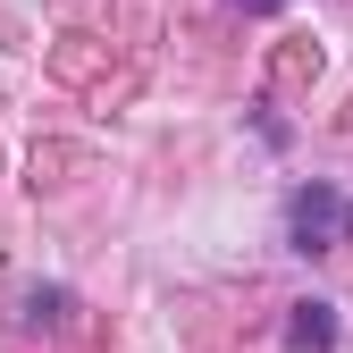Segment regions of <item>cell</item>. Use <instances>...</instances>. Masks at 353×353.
Instances as JSON below:
<instances>
[{
  "label": "cell",
  "mask_w": 353,
  "mask_h": 353,
  "mask_svg": "<svg viewBox=\"0 0 353 353\" xmlns=\"http://www.w3.org/2000/svg\"><path fill=\"white\" fill-rule=\"evenodd\" d=\"M236 9H278V0H236Z\"/></svg>",
  "instance_id": "obj_3"
},
{
  "label": "cell",
  "mask_w": 353,
  "mask_h": 353,
  "mask_svg": "<svg viewBox=\"0 0 353 353\" xmlns=\"http://www.w3.org/2000/svg\"><path fill=\"white\" fill-rule=\"evenodd\" d=\"M286 228H294V244H303V252L353 244V202H345V194H328V185H303V194L286 202Z\"/></svg>",
  "instance_id": "obj_1"
},
{
  "label": "cell",
  "mask_w": 353,
  "mask_h": 353,
  "mask_svg": "<svg viewBox=\"0 0 353 353\" xmlns=\"http://www.w3.org/2000/svg\"><path fill=\"white\" fill-rule=\"evenodd\" d=\"M286 336H294L303 353H328V345H336V320H328V303H294V320H286Z\"/></svg>",
  "instance_id": "obj_2"
}]
</instances>
